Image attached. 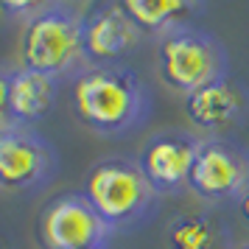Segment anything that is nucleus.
<instances>
[{"label":"nucleus","instance_id":"f257e3e1","mask_svg":"<svg viewBox=\"0 0 249 249\" xmlns=\"http://www.w3.org/2000/svg\"><path fill=\"white\" fill-rule=\"evenodd\" d=\"M73 112L101 137H126L148 121L151 90L129 65H90L73 79Z\"/></svg>","mask_w":249,"mask_h":249},{"label":"nucleus","instance_id":"f03ea898","mask_svg":"<svg viewBox=\"0 0 249 249\" xmlns=\"http://www.w3.org/2000/svg\"><path fill=\"white\" fill-rule=\"evenodd\" d=\"M84 196L112 232H132L160 210V193L140 171L137 160L109 157L95 162L84 179Z\"/></svg>","mask_w":249,"mask_h":249},{"label":"nucleus","instance_id":"7ed1b4c3","mask_svg":"<svg viewBox=\"0 0 249 249\" xmlns=\"http://www.w3.org/2000/svg\"><path fill=\"white\" fill-rule=\"evenodd\" d=\"M20 62L23 68L53 79H76L90 68L84 53V14L56 3L31 17L20 39Z\"/></svg>","mask_w":249,"mask_h":249},{"label":"nucleus","instance_id":"20e7f679","mask_svg":"<svg viewBox=\"0 0 249 249\" xmlns=\"http://www.w3.org/2000/svg\"><path fill=\"white\" fill-rule=\"evenodd\" d=\"M157 70L165 87L188 98L230 79V51L215 34L199 25L174 28L157 39Z\"/></svg>","mask_w":249,"mask_h":249},{"label":"nucleus","instance_id":"39448f33","mask_svg":"<svg viewBox=\"0 0 249 249\" xmlns=\"http://www.w3.org/2000/svg\"><path fill=\"white\" fill-rule=\"evenodd\" d=\"M188 188L210 204H238L249 193V148L232 137H202Z\"/></svg>","mask_w":249,"mask_h":249},{"label":"nucleus","instance_id":"423d86ee","mask_svg":"<svg viewBox=\"0 0 249 249\" xmlns=\"http://www.w3.org/2000/svg\"><path fill=\"white\" fill-rule=\"evenodd\" d=\"M59 154L53 143L31 126H0V188L34 191L53 179Z\"/></svg>","mask_w":249,"mask_h":249},{"label":"nucleus","instance_id":"0eeeda50","mask_svg":"<svg viewBox=\"0 0 249 249\" xmlns=\"http://www.w3.org/2000/svg\"><path fill=\"white\" fill-rule=\"evenodd\" d=\"M115 232L84 193H62L39 215V241L45 249H84L107 247Z\"/></svg>","mask_w":249,"mask_h":249},{"label":"nucleus","instance_id":"6e6552de","mask_svg":"<svg viewBox=\"0 0 249 249\" xmlns=\"http://www.w3.org/2000/svg\"><path fill=\"white\" fill-rule=\"evenodd\" d=\"M199 143L202 137L179 132V129H162L143 143L137 154V165L160 196L188 188V177H191Z\"/></svg>","mask_w":249,"mask_h":249},{"label":"nucleus","instance_id":"1a4fd4ad","mask_svg":"<svg viewBox=\"0 0 249 249\" xmlns=\"http://www.w3.org/2000/svg\"><path fill=\"white\" fill-rule=\"evenodd\" d=\"M185 115L204 137H230L249 115L247 87L230 79H221L185 98Z\"/></svg>","mask_w":249,"mask_h":249},{"label":"nucleus","instance_id":"9d476101","mask_svg":"<svg viewBox=\"0 0 249 249\" xmlns=\"http://www.w3.org/2000/svg\"><path fill=\"white\" fill-rule=\"evenodd\" d=\"M143 39V31L121 9V3H104L84 14V53L90 65H121Z\"/></svg>","mask_w":249,"mask_h":249},{"label":"nucleus","instance_id":"9b49d317","mask_svg":"<svg viewBox=\"0 0 249 249\" xmlns=\"http://www.w3.org/2000/svg\"><path fill=\"white\" fill-rule=\"evenodd\" d=\"M59 95V79L20 68L9 73V118L12 124L34 126L51 115Z\"/></svg>","mask_w":249,"mask_h":249},{"label":"nucleus","instance_id":"f8f14e48","mask_svg":"<svg viewBox=\"0 0 249 249\" xmlns=\"http://www.w3.org/2000/svg\"><path fill=\"white\" fill-rule=\"evenodd\" d=\"M118 3L143 34H154L157 39L174 28L193 25V20L204 9V0H118Z\"/></svg>","mask_w":249,"mask_h":249},{"label":"nucleus","instance_id":"ddd939ff","mask_svg":"<svg viewBox=\"0 0 249 249\" xmlns=\"http://www.w3.org/2000/svg\"><path fill=\"white\" fill-rule=\"evenodd\" d=\"M230 230L210 213H182L168 227V249H227Z\"/></svg>","mask_w":249,"mask_h":249},{"label":"nucleus","instance_id":"4468645a","mask_svg":"<svg viewBox=\"0 0 249 249\" xmlns=\"http://www.w3.org/2000/svg\"><path fill=\"white\" fill-rule=\"evenodd\" d=\"M59 0H0V9L9 14V17H17V20H31L36 14H42L45 9L56 6Z\"/></svg>","mask_w":249,"mask_h":249},{"label":"nucleus","instance_id":"2eb2a0df","mask_svg":"<svg viewBox=\"0 0 249 249\" xmlns=\"http://www.w3.org/2000/svg\"><path fill=\"white\" fill-rule=\"evenodd\" d=\"M9 73L12 70L0 68V126L12 124V118H9Z\"/></svg>","mask_w":249,"mask_h":249},{"label":"nucleus","instance_id":"dca6fc26","mask_svg":"<svg viewBox=\"0 0 249 249\" xmlns=\"http://www.w3.org/2000/svg\"><path fill=\"white\" fill-rule=\"evenodd\" d=\"M235 207H238V213L244 215V221L249 224V193H247V196H244V199H241V202L235 204Z\"/></svg>","mask_w":249,"mask_h":249},{"label":"nucleus","instance_id":"f3484780","mask_svg":"<svg viewBox=\"0 0 249 249\" xmlns=\"http://www.w3.org/2000/svg\"><path fill=\"white\" fill-rule=\"evenodd\" d=\"M84 249H109V247H84Z\"/></svg>","mask_w":249,"mask_h":249},{"label":"nucleus","instance_id":"a211bd4d","mask_svg":"<svg viewBox=\"0 0 249 249\" xmlns=\"http://www.w3.org/2000/svg\"><path fill=\"white\" fill-rule=\"evenodd\" d=\"M241 249H249V244H247V247H241Z\"/></svg>","mask_w":249,"mask_h":249}]
</instances>
